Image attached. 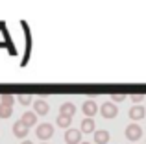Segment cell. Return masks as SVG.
Returning a JSON list of instances; mask_svg holds the SVG:
<instances>
[{"label":"cell","mask_w":146,"mask_h":144,"mask_svg":"<svg viewBox=\"0 0 146 144\" xmlns=\"http://www.w3.org/2000/svg\"><path fill=\"white\" fill-rule=\"evenodd\" d=\"M141 135H143V129H141V126H137V124H129V126L126 127V137H128L129 141H139Z\"/></svg>","instance_id":"obj_4"},{"label":"cell","mask_w":146,"mask_h":144,"mask_svg":"<svg viewBox=\"0 0 146 144\" xmlns=\"http://www.w3.org/2000/svg\"><path fill=\"white\" fill-rule=\"evenodd\" d=\"M35 135H37V139L39 141H48V139H52V135H54V126L52 124H39L37 126V129H35Z\"/></svg>","instance_id":"obj_1"},{"label":"cell","mask_w":146,"mask_h":144,"mask_svg":"<svg viewBox=\"0 0 146 144\" xmlns=\"http://www.w3.org/2000/svg\"><path fill=\"white\" fill-rule=\"evenodd\" d=\"M21 122L24 124V126L32 127V126L37 124V115H35V113H24V115L21 116Z\"/></svg>","instance_id":"obj_9"},{"label":"cell","mask_w":146,"mask_h":144,"mask_svg":"<svg viewBox=\"0 0 146 144\" xmlns=\"http://www.w3.org/2000/svg\"><path fill=\"white\" fill-rule=\"evenodd\" d=\"M70 122H72L70 116H65V115H59V116H57V126L63 127V129H65V127H70Z\"/></svg>","instance_id":"obj_13"},{"label":"cell","mask_w":146,"mask_h":144,"mask_svg":"<svg viewBox=\"0 0 146 144\" xmlns=\"http://www.w3.org/2000/svg\"><path fill=\"white\" fill-rule=\"evenodd\" d=\"M28 126H24V124L21 122V120H17V122L13 124V135L15 137H19V139H26L28 137Z\"/></svg>","instance_id":"obj_7"},{"label":"cell","mask_w":146,"mask_h":144,"mask_svg":"<svg viewBox=\"0 0 146 144\" xmlns=\"http://www.w3.org/2000/svg\"><path fill=\"white\" fill-rule=\"evenodd\" d=\"M33 107H35V115L37 116H44V115H48V111H50V105H48V102L46 100H35L33 102Z\"/></svg>","instance_id":"obj_5"},{"label":"cell","mask_w":146,"mask_h":144,"mask_svg":"<svg viewBox=\"0 0 146 144\" xmlns=\"http://www.w3.org/2000/svg\"><path fill=\"white\" fill-rule=\"evenodd\" d=\"M93 131H94V120L85 118L82 122V133H93Z\"/></svg>","instance_id":"obj_12"},{"label":"cell","mask_w":146,"mask_h":144,"mask_svg":"<svg viewBox=\"0 0 146 144\" xmlns=\"http://www.w3.org/2000/svg\"><path fill=\"white\" fill-rule=\"evenodd\" d=\"M32 100H33V98L30 96V94H21V96H19V102H21L22 105H30V104H32Z\"/></svg>","instance_id":"obj_16"},{"label":"cell","mask_w":146,"mask_h":144,"mask_svg":"<svg viewBox=\"0 0 146 144\" xmlns=\"http://www.w3.org/2000/svg\"><path fill=\"white\" fill-rule=\"evenodd\" d=\"M22 144H33V142H32V141H24Z\"/></svg>","instance_id":"obj_19"},{"label":"cell","mask_w":146,"mask_h":144,"mask_svg":"<svg viewBox=\"0 0 146 144\" xmlns=\"http://www.w3.org/2000/svg\"><path fill=\"white\" fill-rule=\"evenodd\" d=\"M144 107L143 105H135V107H131L129 109V118H133V120H141L144 116Z\"/></svg>","instance_id":"obj_11"},{"label":"cell","mask_w":146,"mask_h":144,"mask_svg":"<svg viewBox=\"0 0 146 144\" xmlns=\"http://www.w3.org/2000/svg\"><path fill=\"white\" fill-rule=\"evenodd\" d=\"M82 144H91V142H82Z\"/></svg>","instance_id":"obj_20"},{"label":"cell","mask_w":146,"mask_h":144,"mask_svg":"<svg viewBox=\"0 0 146 144\" xmlns=\"http://www.w3.org/2000/svg\"><path fill=\"white\" fill-rule=\"evenodd\" d=\"M0 100H2L0 104H4V105H9V107H11V105H13V102H15V98L11 96V94H2V96H0Z\"/></svg>","instance_id":"obj_15"},{"label":"cell","mask_w":146,"mask_h":144,"mask_svg":"<svg viewBox=\"0 0 146 144\" xmlns=\"http://www.w3.org/2000/svg\"><path fill=\"white\" fill-rule=\"evenodd\" d=\"M82 111H83V115H87V118H91V116L96 115V111H98L96 102H94V100H85L83 105H82Z\"/></svg>","instance_id":"obj_6"},{"label":"cell","mask_w":146,"mask_h":144,"mask_svg":"<svg viewBox=\"0 0 146 144\" xmlns=\"http://www.w3.org/2000/svg\"><path fill=\"white\" fill-rule=\"evenodd\" d=\"M41 144H46V142H41Z\"/></svg>","instance_id":"obj_21"},{"label":"cell","mask_w":146,"mask_h":144,"mask_svg":"<svg viewBox=\"0 0 146 144\" xmlns=\"http://www.w3.org/2000/svg\"><path fill=\"white\" fill-rule=\"evenodd\" d=\"M59 115H65V116H74L76 115V105L72 104V102H65V104H61L59 107Z\"/></svg>","instance_id":"obj_8"},{"label":"cell","mask_w":146,"mask_h":144,"mask_svg":"<svg viewBox=\"0 0 146 144\" xmlns=\"http://www.w3.org/2000/svg\"><path fill=\"white\" fill-rule=\"evenodd\" d=\"M13 115V111H11V107L9 105H4V104H0V118H9V116Z\"/></svg>","instance_id":"obj_14"},{"label":"cell","mask_w":146,"mask_h":144,"mask_svg":"<svg viewBox=\"0 0 146 144\" xmlns=\"http://www.w3.org/2000/svg\"><path fill=\"white\" fill-rule=\"evenodd\" d=\"M82 131L80 129H67L65 131V142L67 144H82Z\"/></svg>","instance_id":"obj_2"},{"label":"cell","mask_w":146,"mask_h":144,"mask_svg":"<svg viewBox=\"0 0 146 144\" xmlns=\"http://www.w3.org/2000/svg\"><path fill=\"white\" fill-rule=\"evenodd\" d=\"M100 113H102V116H106V118H115L117 116V105L111 104V102H106V104H102V107H100Z\"/></svg>","instance_id":"obj_3"},{"label":"cell","mask_w":146,"mask_h":144,"mask_svg":"<svg viewBox=\"0 0 146 144\" xmlns=\"http://www.w3.org/2000/svg\"><path fill=\"white\" fill-rule=\"evenodd\" d=\"M124 94H113V96H111V100H117V102H122V100H124Z\"/></svg>","instance_id":"obj_17"},{"label":"cell","mask_w":146,"mask_h":144,"mask_svg":"<svg viewBox=\"0 0 146 144\" xmlns=\"http://www.w3.org/2000/svg\"><path fill=\"white\" fill-rule=\"evenodd\" d=\"M131 100H133V102H141V100H143V94H133Z\"/></svg>","instance_id":"obj_18"},{"label":"cell","mask_w":146,"mask_h":144,"mask_svg":"<svg viewBox=\"0 0 146 144\" xmlns=\"http://www.w3.org/2000/svg\"><path fill=\"white\" fill-rule=\"evenodd\" d=\"M94 142H96V144H107V142H109V133H107L106 129L94 131Z\"/></svg>","instance_id":"obj_10"}]
</instances>
